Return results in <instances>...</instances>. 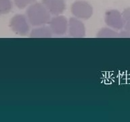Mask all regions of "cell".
I'll list each match as a JSON object with an SVG mask.
<instances>
[{"mask_svg":"<svg viewBox=\"0 0 130 122\" xmlns=\"http://www.w3.org/2000/svg\"><path fill=\"white\" fill-rule=\"evenodd\" d=\"M50 13L43 4L35 3L32 4L26 10V16L28 22L35 26H42L50 22Z\"/></svg>","mask_w":130,"mask_h":122,"instance_id":"cell-1","label":"cell"},{"mask_svg":"<svg viewBox=\"0 0 130 122\" xmlns=\"http://www.w3.org/2000/svg\"><path fill=\"white\" fill-rule=\"evenodd\" d=\"M71 12L77 18L87 20L93 14V8L85 1H77L71 6Z\"/></svg>","mask_w":130,"mask_h":122,"instance_id":"cell-2","label":"cell"},{"mask_svg":"<svg viewBox=\"0 0 130 122\" xmlns=\"http://www.w3.org/2000/svg\"><path fill=\"white\" fill-rule=\"evenodd\" d=\"M28 22L26 16L22 14H18L12 18L10 25L14 32L20 35H26L30 30Z\"/></svg>","mask_w":130,"mask_h":122,"instance_id":"cell-3","label":"cell"},{"mask_svg":"<svg viewBox=\"0 0 130 122\" xmlns=\"http://www.w3.org/2000/svg\"><path fill=\"white\" fill-rule=\"evenodd\" d=\"M105 22L108 26L115 30H121L124 28L123 16L118 10H108L105 14Z\"/></svg>","mask_w":130,"mask_h":122,"instance_id":"cell-4","label":"cell"},{"mask_svg":"<svg viewBox=\"0 0 130 122\" xmlns=\"http://www.w3.org/2000/svg\"><path fill=\"white\" fill-rule=\"evenodd\" d=\"M49 23L53 34L56 35H64L68 30L69 23L64 16L58 15L52 18Z\"/></svg>","mask_w":130,"mask_h":122,"instance_id":"cell-5","label":"cell"},{"mask_svg":"<svg viewBox=\"0 0 130 122\" xmlns=\"http://www.w3.org/2000/svg\"><path fill=\"white\" fill-rule=\"evenodd\" d=\"M69 35L73 37H83L85 35V26L81 20L71 18L69 21Z\"/></svg>","mask_w":130,"mask_h":122,"instance_id":"cell-6","label":"cell"},{"mask_svg":"<svg viewBox=\"0 0 130 122\" xmlns=\"http://www.w3.org/2000/svg\"><path fill=\"white\" fill-rule=\"evenodd\" d=\"M42 4L51 14L55 16L62 14L66 9L64 0H42Z\"/></svg>","mask_w":130,"mask_h":122,"instance_id":"cell-7","label":"cell"},{"mask_svg":"<svg viewBox=\"0 0 130 122\" xmlns=\"http://www.w3.org/2000/svg\"><path fill=\"white\" fill-rule=\"evenodd\" d=\"M53 33L50 27L46 26H43L38 28L32 29L30 34V37L36 38H48L52 37Z\"/></svg>","mask_w":130,"mask_h":122,"instance_id":"cell-8","label":"cell"},{"mask_svg":"<svg viewBox=\"0 0 130 122\" xmlns=\"http://www.w3.org/2000/svg\"><path fill=\"white\" fill-rule=\"evenodd\" d=\"M119 33L109 28H103L98 33L97 37L100 38H116L119 37Z\"/></svg>","mask_w":130,"mask_h":122,"instance_id":"cell-9","label":"cell"},{"mask_svg":"<svg viewBox=\"0 0 130 122\" xmlns=\"http://www.w3.org/2000/svg\"><path fill=\"white\" fill-rule=\"evenodd\" d=\"M12 8L11 0H0V14H8Z\"/></svg>","mask_w":130,"mask_h":122,"instance_id":"cell-10","label":"cell"},{"mask_svg":"<svg viewBox=\"0 0 130 122\" xmlns=\"http://www.w3.org/2000/svg\"><path fill=\"white\" fill-rule=\"evenodd\" d=\"M122 16L123 18L125 30L130 31V8H126L125 10H124Z\"/></svg>","mask_w":130,"mask_h":122,"instance_id":"cell-11","label":"cell"},{"mask_svg":"<svg viewBox=\"0 0 130 122\" xmlns=\"http://www.w3.org/2000/svg\"><path fill=\"white\" fill-rule=\"evenodd\" d=\"M14 4L18 8L23 9L25 7L35 2L36 0H14Z\"/></svg>","mask_w":130,"mask_h":122,"instance_id":"cell-12","label":"cell"},{"mask_svg":"<svg viewBox=\"0 0 130 122\" xmlns=\"http://www.w3.org/2000/svg\"><path fill=\"white\" fill-rule=\"evenodd\" d=\"M119 37H123V38H130V31L127 30H122L119 33Z\"/></svg>","mask_w":130,"mask_h":122,"instance_id":"cell-13","label":"cell"}]
</instances>
